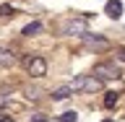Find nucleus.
Listing matches in <instances>:
<instances>
[{"label": "nucleus", "instance_id": "nucleus-9", "mask_svg": "<svg viewBox=\"0 0 125 122\" xmlns=\"http://www.w3.org/2000/svg\"><path fill=\"white\" fill-rule=\"evenodd\" d=\"M39 31H42V23H39V21H31V23H26V26L21 29V34H23V37H37Z\"/></svg>", "mask_w": 125, "mask_h": 122}, {"label": "nucleus", "instance_id": "nucleus-16", "mask_svg": "<svg viewBox=\"0 0 125 122\" xmlns=\"http://www.w3.org/2000/svg\"><path fill=\"white\" fill-rule=\"evenodd\" d=\"M104 122H112V120H104Z\"/></svg>", "mask_w": 125, "mask_h": 122}, {"label": "nucleus", "instance_id": "nucleus-10", "mask_svg": "<svg viewBox=\"0 0 125 122\" xmlns=\"http://www.w3.org/2000/svg\"><path fill=\"white\" fill-rule=\"evenodd\" d=\"M117 99H120V96H117L115 91H109L107 96H104V107H107V109H112V107H115V104H117Z\"/></svg>", "mask_w": 125, "mask_h": 122}, {"label": "nucleus", "instance_id": "nucleus-7", "mask_svg": "<svg viewBox=\"0 0 125 122\" xmlns=\"http://www.w3.org/2000/svg\"><path fill=\"white\" fill-rule=\"evenodd\" d=\"M70 94H73V86H70V83H65V86H57V88L52 91V101H65V99L70 96Z\"/></svg>", "mask_w": 125, "mask_h": 122}, {"label": "nucleus", "instance_id": "nucleus-6", "mask_svg": "<svg viewBox=\"0 0 125 122\" xmlns=\"http://www.w3.org/2000/svg\"><path fill=\"white\" fill-rule=\"evenodd\" d=\"M104 13L109 16V18H120V16H123V3H120V0H107V5H104Z\"/></svg>", "mask_w": 125, "mask_h": 122}, {"label": "nucleus", "instance_id": "nucleus-8", "mask_svg": "<svg viewBox=\"0 0 125 122\" xmlns=\"http://www.w3.org/2000/svg\"><path fill=\"white\" fill-rule=\"evenodd\" d=\"M16 62H18V57H16L10 49H3V47H0V65H3V68H13Z\"/></svg>", "mask_w": 125, "mask_h": 122}, {"label": "nucleus", "instance_id": "nucleus-11", "mask_svg": "<svg viewBox=\"0 0 125 122\" xmlns=\"http://www.w3.org/2000/svg\"><path fill=\"white\" fill-rule=\"evenodd\" d=\"M78 120V112L76 109H70V112H62L60 114V122H76Z\"/></svg>", "mask_w": 125, "mask_h": 122}, {"label": "nucleus", "instance_id": "nucleus-1", "mask_svg": "<svg viewBox=\"0 0 125 122\" xmlns=\"http://www.w3.org/2000/svg\"><path fill=\"white\" fill-rule=\"evenodd\" d=\"M70 86H73V88H81V91H86V94L102 91V81H99V78H94V75H78Z\"/></svg>", "mask_w": 125, "mask_h": 122}, {"label": "nucleus", "instance_id": "nucleus-2", "mask_svg": "<svg viewBox=\"0 0 125 122\" xmlns=\"http://www.w3.org/2000/svg\"><path fill=\"white\" fill-rule=\"evenodd\" d=\"M86 21L83 18H65L60 23V34H76V37H83L86 34Z\"/></svg>", "mask_w": 125, "mask_h": 122}, {"label": "nucleus", "instance_id": "nucleus-14", "mask_svg": "<svg viewBox=\"0 0 125 122\" xmlns=\"http://www.w3.org/2000/svg\"><path fill=\"white\" fill-rule=\"evenodd\" d=\"M31 122H47V117H44V114H34V117H31Z\"/></svg>", "mask_w": 125, "mask_h": 122}, {"label": "nucleus", "instance_id": "nucleus-15", "mask_svg": "<svg viewBox=\"0 0 125 122\" xmlns=\"http://www.w3.org/2000/svg\"><path fill=\"white\" fill-rule=\"evenodd\" d=\"M117 57H120V60H125V49H117Z\"/></svg>", "mask_w": 125, "mask_h": 122}, {"label": "nucleus", "instance_id": "nucleus-4", "mask_svg": "<svg viewBox=\"0 0 125 122\" xmlns=\"http://www.w3.org/2000/svg\"><path fill=\"white\" fill-rule=\"evenodd\" d=\"M117 75H120V70L115 68V62H99L94 68V78H99V81H115Z\"/></svg>", "mask_w": 125, "mask_h": 122}, {"label": "nucleus", "instance_id": "nucleus-13", "mask_svg": "<svg viewBox=\"0 0 125 122\" xmlns=\"http://www.w3.org/2000/svg\"><path fill=\"white\" fill-rule=\"evenodd\" d=\"M26 96H29V99H39V88H29Z\"/></svg>", "mask_w": 125, "mask_h": 122}, {"label": "nucleus", "instance_id": "nucleus-12", "mask_svg": "<svg viewBox=\"0 0 125 122\" xmlns=\"http://www.w3.org/2000/svg\"><path fill=\"white\" fill-rule=\"evenodd\" d=\"M0 16H13V8L10 5H0Z\"/></svg>", "mask_w": 125, "mask_h": 122}, {"label": "nucleus", "instance_id": "nucleus-5", "mask_svg": "<svg viewBox=\"0 0 125 122\" xmlns=\"http://www.w3.org/2000/svg\"><path fill=\"white\" fill-rule=\"evenodd\" d=\"M81 42H83V47H89V49H96V52H104V49H109V42L104 37H99V34H89L86 31L83 37H81Z\"/></svg>", "mask_w": 125, "mask_h": 122}, {"label": "nucleus", "instance_id": "nucleus-3", "mask_svg": "<svg viewBox=\"0 0 125 122\" xmlns=\"http://www.w3.org/2000/svg\"><path fill=\"white\" fill-rule=\"evenodd\" d=\"M26 70H29V75H34V78L47 75V60H44V57H39V55L26 57Z\"/></svg>", "mask_w": 125, "mask_h": 122}]
</instances>
